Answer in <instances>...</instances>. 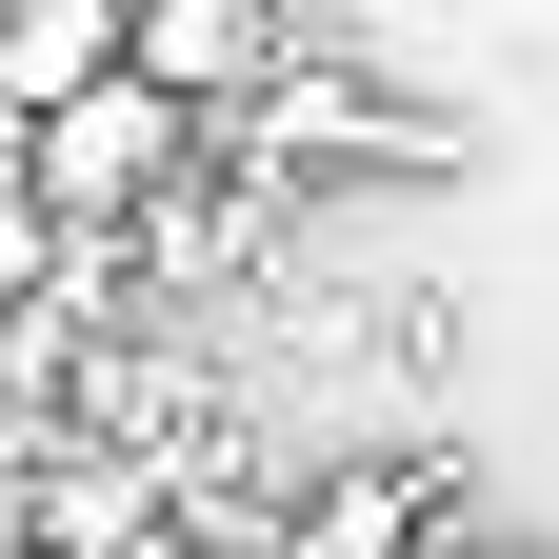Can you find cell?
<instances>
[{"label":"cell","instance_id":"6da1fadb","mask_svg":"<svg viewBox=\"0 0 559 559\" xmlns=\"http://www.w3.org/2000/svg\"><path fill=\"white\" fill-rule=\"evenodd\" d=\"M440 160H460V120L340 81V60H300V40H280V81L221 100V180H260V200H320V180H440Z\"/></svg>","mask_w":559,"mask_h":559},{"label":"cell","instance_id":"7a4b0ae2","mask_svg":"<svg viewBox=\"0 0 559 559\" xmlns=\"http://www.w3.org/2000/svg\"><path fill=\"white\" fill-rule=\"evenodd\" d=\"M221 160V100H180L160 60H120V81H81V100H40V200L81 240H140L160 200Z\"/></svg>","mask_w":559,"mask_h":559},{"label":"cell","instance_id":"3957f363","mask_svg":"<svg viewBox=\"0 0 559 559\" xmlns=\"http://www.w3.org/2000/svg\"><path fill=\"white\" fill-rule=\"evenodd\" d=\"M460 539V460L440 440H320L280 479V559H440Z\"/></svg>","mask_w":559,"mask_h":559},{"label":"cell","instance_id":"277c9868","mask_svg":"<svg viewBox=\"0 0 559 559\" xmlns=\"http://www.w3.org/2000/svg\"><path fill=\"white\" fill-rule=\"evenodd\" d=\"M140 60L180 100H240V81H280V0H140Z\"/></svg>","mask_w":559,"mask_h":559},{"label":"cell","instance_id":"5b68a950","mask_svg":"<svg viewBox=\"0 0 559 559\" xmlns=\"http://www.w3.org/2000/svg\"><path fill=\"white\" fill-rule=\"evenodd\" d=\"M440 559H520V539H440Z\"/></svg>","mask_w":559,"mask_h":559}]
</instances>
